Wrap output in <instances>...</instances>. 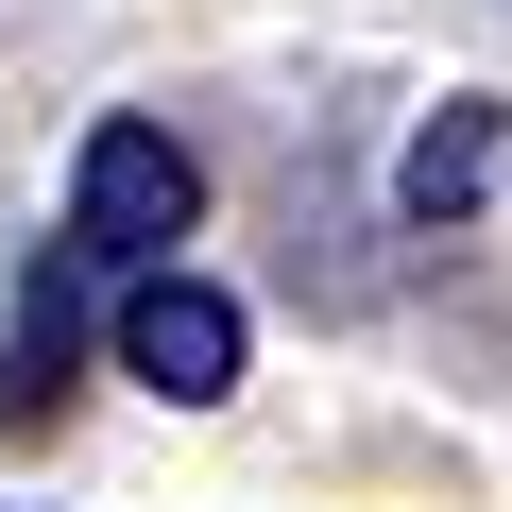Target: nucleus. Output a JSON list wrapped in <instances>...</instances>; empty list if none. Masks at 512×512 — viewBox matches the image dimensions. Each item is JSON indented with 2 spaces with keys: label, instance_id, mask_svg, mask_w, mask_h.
Masks as SVG:
<instances>
[{
  "label": "nucleus",
  "instance_id": "f257e3e1",
  "mask_svg": "<svg viewBox=\"0 0 512 512\" xmlns=\"http://www.w3.org/2000/svg\"><path fill=\"white\" fill-rule=\"evenodd\" d=\"M52 239L86 256L103 291L188 274V239H205V154H188L154 103H103V120L69 137V205H52Z\"/></svg>",
  "mask_w": 512,
  "mask_h": 512
},
{
  "label": "nucleus",
  "instance_id": "f03ea898",
  "mask_svg": "<svg viewBox=\"0 0 512 512\" xmlns=\"http://www.w3.org/2000/svg\"><path fill=\"white\" fill-rule=\"evenodd\" d=\"M103 376H137L154 410H222V393L256 376V308L205 274V256H188V274H137V291L103 308Z\"/></svg>",
  "mask_w": 512,
  "mask_h": 512
},
{
  "label": "nucleus",
  "instance_id": "7ed1b4c3",
  "mask_svg": "<svg viewBox=\"0 0 512 512\" xmlns=\"http://www.w3.org/2000/svg\"><path fill=\"white\" fill-rule=\"evenodd\" d=\"M103 308H120V291L86 274L69 239H35V256H18V308H0V444H35V427L86 393V342H103Z\"/></svg>",
  "mask_w": 512,
  "mask_h": 512
},
{
  "label": "nucleus",
  "instance_id": "20e7f679",
  "mask_svg": "<svg viewBox=\"0 0 512 512\" xmlns=\"http://www.w3.org/2000/svg\"><path fill=\"white\" fill-rule=\"evenodd\" d=\"M495 171H512V120H495V103H427L410 154H393V222H410V239H461Z\"/></svg>",
  "mask_w": 512,
  "mask_h": 512
}]
</instances>
